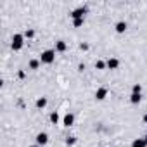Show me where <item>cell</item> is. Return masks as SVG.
I'll use <instances>...</instances> for the list:
<instances>
[{"instance_id":"obj_1","label":"cell","mask_w":147,"mask_h":147,"mask_svg":"<svg viewBox=\"0 0 147 147\" xmlns=\"http://www.w3.org/2000/svg\"><path fill=\"white\" fill-rule=\"evenodd\" d=\"M23 45H24V35L16 33V35L12 36V43H11L12 50H21V49H23Z\"/></svg>"},{"instance_id":"obj_2","label":"cell","mask_w":147,"mask_h":147,"mask_svg":"<svg viewBox=\"0 0 147 147\" xmlns=\"http://www.w3.org/2000/svg\"><path fill=\"white\" fill-rule=\"evenodd\" d=\"M55 61V50H43L40 55V62L43 64H52Z\"/></svg>"},{"instance_id":"obj_3","label":"cell","mask_w":147,"mask_h":147,"mask_svg":"<svg viewBox=\"0 0 147 147\" xmlns=\"http://www.w3.org/2000/svg\"><path fill=\"white\" fill-rule=\"evenodd\" d=\"M85 14H87V7H78L75 9L69 16L73 18V21H76V19H85Z\"/></svg>"},{"instance_id":"obj_4","label":"cell","mask_w":147,"mask_h":147,"mask_svg":"<svg viewBox=\"0 0 147 147\" xmlns=\"http://www.w3.org/2000/svg\"><path fill=\"white\" fill-rule=\"evenodd\" d=\"M35 140H36V145H45V144L49 142V135H47L45 131H40Z\"/></svg>"},{"instance_id":"obj_5","label":"cell","mask_w":147,"mask_h":147,"mask_svg":"<svg viewBox=\"0 0 147 147\" xmlns=\"http://www.w3.org/2000/svg\"><path fill=\"white\" fill-rule=\"evenodd\" d=\"M106 97H107V88H106V87L97 88V92H95V99H97V100H104Z\"/></svg>"},{"instance_id":"obj_6","label":"cell","mask_w":147,"mask_h":147,"mask_svg":"<svg viewBox=\"0 0 147 147\" xmlns=\"http://www.w3.org/2000/svg\"><path fill=\"white\" fill-rule=\"evenodd\" d=\"M73 123H75V114L67 113V114L62 118V125H64V126H73Z\"/></svg>"},{"instance_id":"obj_7","label":"cell","mask_w":147,"mask_h":147,"mask_svg":"<svg viewBox=\"0 0 147 147\" xmlns=\"http://www.w3.org/2000/svg\"><path fill=\"white\" fill-rule=\"evenodd\" d=\"M106 64H107V67H109V69H118V67H119V61H118L116 57L107 59V62H106Z\"/></svg>"},{"instance_id":"obj_8","label":"cell","mask_w":147,"mask_h":147,"mask_svg":"<svg viewBox=\"0 0 147 147\" xmlns=\"http://www.w3.org/2000/svg\"><path fill=\"white\" fill-rule=\"evenodd\" d=\"M126 23L125 21H119V23H116V26H114V30H116V33H125L126 31Z\"/></svg>"},{"instance_id":"obj_9","label":"cell","mask_w":147,"mask_h":147,"mask_svg":"<svg viewBox=\"0 0 147 147\" xmlns=\"http://www.w3.org/2000/svg\"><path fill=\"white\" fill-rule=\"evenodd\" d=\"M66 49H67V45H66L64 40H57L55 42V52H64Z\"/></svg>"},{"instance_id":"obj_10","label":"cell","mask_w":147,"mask_h":147,"mask_svg":"<svg viewBox=\"0 0 147 147\" xmlns=\"http://www.w3.org/2000/svg\"><path fill=\"white\" fill-rule=\"evenodd\" d=\"M131 147H147V142H145V138H135L131 142Z\"/></svg>"},{"instance_id":"obj_11","label":"cell","mask_w":147,"mask_h":147,"mask_svg":"<svg viewBox=\"0 0 147 147\" xmlns=\"http://www.w3.org/2000/svg\"><path fill=\"white\" fill-rule=\"evenodd\" d=\"M140 100H142V95H140V94H131V95H130V102H131V104H138Z\"/></svg>"},{"instance_id":"obj_12","label":"cell","mask_w":147,"mask_h":147,"mask_svg":"<svg viewBox=\"0 0 147 147\" xmlns=\"http://www.w3.org/2000/svg\"><path fill=\"white\" fill-rule=\"evenodd\" d=\"M45 106H47V99H45V97H40V99L36 100V107H38V109H43Z\"/></svg>"},{"instance_id":"obj_13","label":"cell","mask_w":147,"mask_h":147,"mask_svg":"<svg viewBox=\"0 0 147 147\" xmlns=\"http://www.w3.org/2000/svg\"><path fill=\"white\" fill-rule=\"evenodd\" d=\"M38 66H40V61L38 59H31L30 61V69H38Z\"/></svg>"},{"instance_id":"obj_14","label":"cell","mask_w":147,"mask_h":147,"mask_svg":"<svg viewBox=\"0 0 147 147\" xmlns=\"http://www.w3.org/2000/svg\"><path fill=\"white\" fill-rule=\"evenodd\" d=\"M140 92H142V85L140 83H135L131 87V94H140Z\"/></svg>"},{"instance_id":"obj_15","label":"cell","mask_w":147,"mask_h":147,"mask_svg":"<svg viewBox=\"0 0 147 147\" xmlns=\"http://www.w3.org/2000/svg\"><path fill=\"white\" fill-rule=\"evenodd\" d=\"M50 121H52L54 125H57V123H59V114H57V113H52V114H50Z\"/></svg>"},{"instance_id":"obj_16","label":"cell","mask_w":147,"mask_h":147,"mask_svg":"<svg viewBox=\"0 0 147 147\" xmlns=\"http://www.w3.org/2000/svg\"><path fill=\"white\" fill-rule=\"evenodd\" d=\"M76 144V137H67L66 138V145H75Z\"/></svg>"},{"instance_id":"obj_17","label":"cell","mask_w":147,"mask_h":147,"mask_svg":"<svg viewBox=\"0 0 147 147\" xmlns=\"http://www.w3.org/2000/svg\"><path fill=\"white\" fill-rule=\"evenodd\" d=\"M106 66H107V64H106L104 61H97V62H95V69H104Z\"/></svg>"},{"instance_id":"obj_18","label":"cell","mask_w":147,"mask_h":147,"mask_svg":"<svg viewBox=\"0 0 147 147\" xmlns=\"http://www.w3.org/2000/svg\"><path fill=\"white\" fill-rule=\"evenodd\" d=\"M24 36H26V38H33V36H35V31H33V30H26V31H24Z\"/></svg>"},{"instance_id":"obj_19","label":"cell","mask_w":147,"mask_h":147,"mask_svg":"<svg viewBox=\"0 0 147 147\" xmlns=\"http://www.w3.org/2000/svg\"><path fill=\"white\" fill-rule=\"evenodd\" d=\"M83 21H85V19H76V21H73V24H75V28H80V26L83 24Z\"/></svg>"},{"instance_id":"obj_20","label":"cell","mask_w":147,"mask_h":147,"mask_svg":"<svg viewBox=\"0 0 147 147\" xmlns=\"http://www.w3.org/2000/svg\"><path fill=\"white\" fill-rule=\"evenodd\" d=\"M80 49H82V50H88V45H87V43H82Z\"/></svg>"},{"instance_id":"obj_21","label":"cell","mask_w":147,"mask_h":147,"mask_svg":"<svg viewBox=\"0 0 147 147\" xmlns=\"http://www.w3.org/2000/svg\"><path fill=\"white\" fill-rule=\"evenodd\" d=\"M144 123H147V113L144 114Z\"/></svg>"},{"instance_id":"obj_22","label":"cell","mask_w":147,"mask_h":147,"mask_svg":"<svg viewBox=\"0 0 147 147\" xmlns=\"http://www.w3.org/2000/svg\"><path fill=\"white\" fill-rule=\"evenodd\" d=\"M30 147H40V145H30Z\"/></svg>"},{"instance_id":"obj_23","label":"cell","mask_w":147,"mask_h":147,"mask_svg":"<svg viewBox=\"0 0 147 147\" xmlns=\"http://www.w3.org/2000/svg\"><path fill=\"white\" fill-rule=\"evenodd\" d=\"M144 138H145V142H147V135H145V137H144Z\"/></svg>"}]
</instances>
